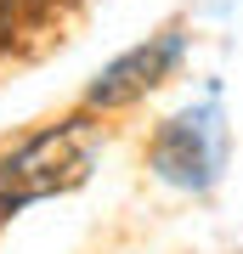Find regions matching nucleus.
Instances as JSON below:
<instances>
[{
  "instance_id": "obj_1",
  "label": "nucleus",
  "mask_w": 243,
  "mask_h": 254,
  "mask_svg": "<svg viewBox=\"0 0 243 254\" xmlns=\"http://www.w3.org/2000/svg\"><path fill=\"white\" fill-rule=\"evenodd\" d=\"M90 158H96V125H85V119H63V125L28 136L0 158V215L80 187Z\"/></svg>"
},
{
  "instance_id": "obj_2",
  "label": "nucleus",
  "mask_w": 243,
  "mask_h": 254,
  "mask_svg": "<svg viewBox=\"0 0 243 254\" xmlns=\"http://www.w3.org/2000/svg\"><path fill=\"white\" fill-rule=\"evenodd\" d=\"M175 63H181V34L170 28V34H159V40H147V46L125 51L119 63H108L96 73V85L85 91V102H90V108H125V102H136L142 91H153Z\"/></svg>"
}]
</instances>
